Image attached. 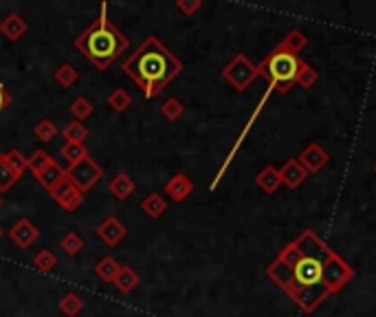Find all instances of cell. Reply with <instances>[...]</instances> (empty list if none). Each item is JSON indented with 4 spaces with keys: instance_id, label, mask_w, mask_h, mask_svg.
<instances>
[{
    "instance_id": "1",
    "label": "cell",
    "mask_w": 376,
    "mask_h": 317,
    "mask_svg": "<svg viewBox=\"0 0 376 317\" xmlns=\"http://www.w3.org/2000/svg\"><path fill=\"white\" fill-rule=\"evenodd\" d=\"M334 249L328 247L319 256H304L289 243L284 247L277 258L266 267V275L273 280L284 293H287L304 313H313L319 309L323 300L330 298V291L326 286V275H323V264Z\"/></svg>"
},
{
    "instance_id": "2",
    "label": "cell",
    "mask_w": 376,
    "mask_h": 317,
    "mask_svg": "<svg viewBox=\"0 0 376 317\" xmlns=\"http://www.w3.org/2000/svg\"><path fill=\"white\" fill-rule=\"evenodd\" d=\"M121 71L130 78L148 99L157 97L163 88L183 73V62L172 53L157 35L146 37L135 53L123 62Z\"/></svg>"
},
{
    "instance_id": "3",
    "label": "cell",
    "mask_w": 376,
    "mask_h": 317,
    "mask_svg": "<svg viewBox=\"0 0 376 317\" xmlns=\"http://www.w3.org/2000/svg\"><path fill=\"white\" fill-rule=\"evenodd\" d=\"M75 49L99 71L110 69L130 49V37L123 35L108 18V3H101L97 20L75 37Z\"/></svg>"
},
{
    "instance_id": "4",
    "label": "cell",
    "mask_w": 376,
    "mask_h": 317,
    "mask_svg": "<svg viewBox=\"0 0 376 317\" xmlns=\"http://www.w3.org/2000/svg\"><path fill=\"white\" fill-rule=\"evenodd\" d=\"M300 58L291 51L282 49L280 44L257 65V73L268 82V88H273L280 95L289 93L297 82V71H300Z\"/></svg>"
},
{
    "instance_id": "5",
    "label": "cell",
    "mask_w": 376,
    "mask_h": 317,
    "mask_svg": "<svg viewBox=\"0 0 376 317\" xmlns=\"http://www.w3.org/2000/svg\"><path fill=\"white\" fill-rule=\"evenodd\" d=\"M223 78L236 88L238 93H244L246 88H249L257 78H260V73H257V67L253 62L246 58L244 53H238L233 58L229 65L223 69Z\"/></svg>"
},
{
    "instance_id": "6",
    "label": "cell",
    "mask_w": 376,
    "mask_h": 317,
    "mask_svg": "<svg viewBox=\"0 0 376 317\" xmlns=\"http://www.w3.org/2000/svg\"><path fill=\"white\" fill-rule=\"evenodd\" d=\"M103 176V170L99 163L93 159V157H84L82 161H77L75 166H69L67 170V179L80 189L82 194H86L88 189H93Z\"/></svg>"
},
{
    "instance_id": "7",
    "label": "cell",
    "mask_w": 376,
    "mask_h": 317,
    "mask_svg": "<svg viewBox=\"0 0 376 317\" xmlns=\"http://www.w3.org/2000/svg\"><path fill=\"white\" fill-rule=\"evenodd\" d=\"M49 194L64 212H75L84 203V194L67 179V176H64V179L53 189H51Z\"/></svg>"
},
{
    "instance_id": "8",
    "label": "cell",
    "mask_w": 376,
    "mask_h": 317,
    "mask_svg": "<svg viewBox=\"0 0 376 317\" xmlns=\"http://www.w3.org/2000/svg\"><path fill=\"white\" fill-rule=\"evenodd\" d=\"M297 161H300V166L308 174H317L326 168V163L330 161V155L319 144H310L302 150V155L297 157Z\"/></svg>"
},
{
    "instance_id": "9",
    "label": "cell",
    "mask_w": 376,
    "mask_h": 317,
    "mask_svg": "<svg viewBox=\"0 0 376 317\" xmlns=\"http://www.w3.org/2000/svg\"><path fill=\"white\" fill-rule=\"evenodd\" d=\"M9 238H11V243L18 245L20 249H29L31 245H35V240L40 238V230H37L29 219H20L9 230Z\"/></svg>"
},
{
    "instance_id": "10",
    "label": "cell",
    "mask_w": 376,
    "mask_h": 317,
    "mask_svg": "<svg viewBox=\"0 0 376 317\" xmlns=\"http://www.w3.org/2000/svg\"><path fill=\"white\" fill-rule=\"evenodd\" d=\"M95 232H97V236H99L101 243H106L108 247L119 245L121 240L128 236L126 225H123L119 219H117V216H108L106 221H101Z\"/></svg>"
},
{
    "instance_id": "11",
    "label": "cell",
    "mask_w": 376,
    "mask_h": 317,
    "mask_svg": "<svg viewBox=\"0 0 376 317\" xmlns=\"http://www.w3.org/2000/svg\"><path fill=\"white\" fill-rule=\"evenodd\" d=\"M191 192H194V181L189 179L185 172L174 174L172 179L165 183V187H163V194H167V198L174 200V203H183Z\"/></svg>"
},
{
    "instance_id": "12",
    "label": "cell",
    "mask_w": 376,
    "mask_h": 317,
    "mask_svg": "<svg viewBox=\"0 0 376 317\" xmlns=\"http://www.w3.org/2000/svg\"><path fill=\"white\" fill-rule=\"evenodd\" d=\"M27 31H29V24L20 14H9L0 22V33H3L9 42H18Z\"/></svg>"
},
{
    "instance_id": "13",
    "label": "cell",
    "mask_w": 376,
    "mask_h": 317,
    "mask_svg": "<svg viewBox=\"0 0 376 317\" xmlns=\"http://www.w3.org/2000/svg\"><path fill=\"white\" fill-rule=\"evenodd\" d=\"M280 176H282V183H284V185L295 189V187H300V185L306 181L308 172L300 166V161L291 159V161H287V163H284V166L280 168Z\"/></svg>"
},
{
    "instance_id": "14",
    "label": "cell",
    "mask_w": 376,
    "mask_h": 317,
    "mask_svg": "<svg viewBox=\"0 0 376 317\" xmlns=\"http://www.w3.org/2000/svg\"><path fill=\"white\" fill-rule=\"evenodd\" d=\"M255 183H257V187L262 189V192L275 194L277 189L284 185V183H282V176H280V168H275V166H264V168L260 170V174L255 176Z\"/></svg>"
},
{
    "instance_id": "15",
    "label": "cell",
    "mask_w": 376,
    "mask_h": 317,
    "mask_svg": "<svg viewBox=\"0 0 376 317\" xmlns=\"http://www.w3.org/2000/svg\"><path fill=\"white\" fill-rule=\"evenodd\" d=\"M108 189H110V194L117 198V200H126V198H130L135 194V181H133V176H128V174H117L110 179L108 183Z\"/></svg>"
},
{
    "instance_id": "16",
    "label": "cell",
    "mask_w": 376,
    "mask_h": 317,
    "mask_svg": "<svg viewBox=\"0 0 376 317\" xmlns=\"http://www.w3.org/2000/svg\"><path fill=\"white\" fill-rule=\"evenodd\" d=\"M64 176H67V170H62V168H60V163L53 161L49 168H44L40 174H37L35 179H37V183H40L44 189H49V192H51V189H53V187L64 179Z\"/></svg>"
},
{
    "instance_id": "17",
    "label": "cell",
    "mask_w": 376,
    "mask_h": 317,
    "mask_svg": "<svg viewBox=\"0 0 376 317\" xmlns=\"http://www.w3.org/2000/svg\"><path fill=\"white\" fill-rule=\"evenodd\" d=\"M139 282H141V280H139V273H137L133 267H126V264H121V269H119V273H117L112 284L119 289L121 293H133Z\"/></svg>"
},
{
    "instance_id": "18",
    "label": "cell",
    "mask_w": 376,
    "mask_h": 317,
    "mask_svg": "<svg viewBox=\"0 0 376 317\" xmlns=\"http://www.w3.org/2000/svg\"><path fill=\"white\" fill-rule=\"evenodd\" d=\"M141 207H144V212L148 214L150 219H161L163 214L167 212V200L159 194V192H152L144 198V203H141Z\"/></svg>"
},
{
    "instance_id": "19",
    "label": "cell",
    "mask_w": 376,
    "mask_h": 317,
    "mask_svg": "<svg viewBox=\"0 0 376 317\" xmlns=\"http://www.w3.org/2000/svg\"><path fill=\"white\" fill-rule=\"evenodd\" d=\"M53 80L58 86L62 88H71L77 84V80H80V71H77L73 65H69V62H64V65H60L53 73Z\"/></svg>"
},
{
    "instance_id": "20",
    "label": "cell",
    "mask_w": 376,
    "mask_h": 317,
    "mask_svg": "<svg viewBox=\"0 0 376 317\" xmlns=\"http://www.w3.org/2000/svg\"><path fill=\"white\" fill-rule=\"evenodd\" d=\"M119 269H121V264L117 262L112 256L101 258L95 264V273H97L99 280H103V282H114V277H117V273H119Z\"/></svg>"
},
{
    "instance_id": "21",
    "label": "cell",
    "mask_w": 376,
    "mask_h": 317,
    "mask_svg": "<svg viewBox=\"0 0 376 317\" xmlns=\"http://www.w3.org/2000/svg\"><path fill=\"white\" fill-rule=\"evenodd\" d=\"M60 157L67 159L69 166H75L77 161H82L84 157H88V150L84 144H71V142H64L60 148Z\"/></svg>"
},
{
    "instance_id": "22",
    "label": "cell",
    "mask_w": 376,
    "mask_h": 317,
    "mask_svg": "<svg viewBox=\"0 0 376 317\" xmlns=\"http://www.w3.org/2000/svg\"><path fill=\"white\" fill-rule=\"evenodd\" d=\"M62 137L64 142H71V144H84L88 139V128L80 121H69L67 126L62 128Z\"/></svg>"
},
{
    "instance_id": "23",
    "label": "cell",
    "mask_w": 376,
    "mask_h": 317,
    "mask_svg": "<svg viewBox=\"0 0 376 317\" xmlns=\"http://www.w3.org/2000/svg\"><path fill=\"white\" fill-rule=\"evenodd\" d=\"M308 44V35H304L300 29H291L287 35H284V40L280 42V46L282 49H287V51H291V53H300V51L304 49Z\"/></svg>"
},
{
    "instance_id": "24",
    "label": "cell",
    "mask_w": 376,
    "mask_h": 317,
    "mask_svg": "<svg viewBox=\"0 0 376 317\" xmlns=\"http://www.w3.org/2000/svg\"><path fill=\"white\" fill-rule=\"evenodd\" d=\"M108 106L114 110V112H126L128 108L133 106V95L123 91V88H114V91L108 95Z\"/></svg>"
},
{
    "instance_id": "25",
    "label": "cell",
    "mask_w": 376,
    "mask_h": 317,
    "mask_svg": "<svg viewBox=\"0 0 376 317\" xmlns=\"http://www.w3.org/2000/svg\"><path fill=\"white\" fill-rule=\"evenodd\" d=\"M60 311H62V315H67V317H77L84 311V300L77 293H67L60 300Z\"/></svg>"
},
{
    "instance_id": "26",
    "label": "cell",
    "mask_w": 376,
    "mask_h": 317,
    "mask_svg": "<svg viewBox=\"0 0 376 317\" xmlns=\"http://www.w3.org/2000/svg\"><path fill=\"white\" fill-rule=\"evenodd\" d=\"M33 267L40 273H53V269L58 267V258L53 256V251L49 249H40L33 258Z\"/></svg>"
},
{
    "instance_id": "27",
    "label": "cell",
    "mask_w": 376,
    "mask_h": 317,
    "mask_svg": "<svg viewBox=\"0 0 376 317\" xmlns=\"http://www.w3.org/2000/svg\"><path fill=\"white\" fill-rule=\"evenodd\" d=\"M319 82V73L308 65V62H300V71H297V82L295 86H302V88H313Z\"/></svg>"
},
{
    "instance_id": "28",
    "label": "cell",
    "mask_w": 376,
    "mask_h": 317,
    "mask_svg": "<svg viewBox=\"0 0 376 317\" xmlns=\"http://www.w3.org/2000/svg\"><path fill=\"white\" fill-rule=\"evenodd\" d=\"M51 163H53V159H51L49 152H44V150H35L31 157H27V170H31L33 176H37L44 168H49Z\"/></svg>"
},
{
    "instance_id": "29",
    "label": "cell",
    "mask_w": 376,
    "mask_h": 317,
    "mask_svg": "<svg viewBox=\"0 0 376 317\" xmlns=\"http://www.w3.org/2000/svg\"><path fill=\"white\" fill-rule=\"evenodd\" d=\"M95 112V106H93V101H90L88 97H77L73 104H71V115L75 117V121H84L88 119L90 115Z\"/></svg>"
},
{
    "instance_id": "30",
    "label": "cell",
    "mask_w": 376,
    "mask_h": 317,
    "mask_svg": "<svg viewBox=\"0 0 376 317\" xmlns=\"http://www.w3.org/2000/svg\"><path fill=\"white\" fill-rule=\"evenodd\" d=\"M5 161H7L9 170L14 172L18 176V181H20V176L24 174V170H27V157H24L20 150L14 148V150L5 152Z\"/></svg>"
},
{
    "instance_id": "31",
    "label": "cell",
    "mask_w": 376,
    "mask_h": 317,
    "mask_svg": "<svg viewBox=\"0 0 376 317\" xmlns=\"http://www.w3.org/2000/svg\"><path fill=\"white\" fill-rule=\"evenodd\" d=\"M60 249L67 253V256H77V253L84 249V240L77 232H69L60 240Z\"/></svg>"
},
{
    "instance_id": "32",
    "label": "cell",
    "mask_w": 376,
    "mask_h": 317,
    "mask_svg": "<svg viewBox=\"0 0 376 317\" xmlns=\"http://www.w3.org/2000/svg\"><path fill=\"white\" fill-rule=\"evenodd\" d=\"M183 112H185V106L180 104V101L176 97H170V99H165L163 104H161V115L167 119V121H176L183 117Z\"/></svg>"
},
{
    "instance_id": "33",
    "label": "cell",
    "mask_w": 376,
    "mask_h": 317,
    "mask_svg": "<svg viewBox=\"0 0 376 317\" xmlns=\"http://www.w3.org/2000/svg\"><path fill=\"white\" fill-rule=\"evenodd\" d=\"M58 135H60L58 126L51 121V119H40V121L35 123V137L40 139V142L49 144V142H53Z\"/></svg>"
},
{
    "instance_id": "34",
    "label": "cell",
    "mask_w": 376,
    "mask_h": 317,
    "mask_svg": "<svg viewBox=\"0 0 376 317\" xmlns=\"http://www.w3.org/2000/svg\"><path fill=\"white\" fill-rule=\"evenodd\" d=\"M16 181H18V176L9 170L7 161H5V155H0V194L14 187V183H16Z\"/></svg>"
},
{
    "instance_id": "35",
    "label": "cell",
    "mask_w": 376,
    "mask_h": 317,
    "mask_svg": "<svg viewBox=\"0 0 376 317\" xmlns=\"http://www.w3.org/2000/svg\"><path fill=\"white\" fill-rule=\"evenodd\" d=\"M176 9L185 16H194L203 9V0H176Z\"/></svg>"
},
{
    "instance_id": "36",
    "label": "cell",
    "mask_w": 376,
    "mask_h": 317,
    "mask_svg": "<svg viewBox=\"0 0 376 317\" xmlns=\"http://www.w3.org/2000/svg\"><path fill=\"white\" fill-rule=\"evenodd\" d=\"M9 104H11V95L5 88V84H0V112H3Z\"/></svg>"
},
{
    "instance_id": "37",
    "label": "cell",
    "mask_w": 376,
    "mask_h": 317,
    "mask_svg": "<svg viewBox=\"0 0 376 317\" xmlns=\"http://www.w3.org/2000/svg\"><path fill=\"white\" fill-rule=\"evenodd\" d=\"M0 207H3V194H0Z\"/></svg>"
},
{
    "instance_id": "38",
    "label": "cell",
    "mask_w": 376,
    "mask_h": 317,
    "mask_svg": "<svg viewBox=\"0 0 376 317\" xmlns=\"http://www.w3.org/2000/svg\"><path fill=\"white\" fill-rule=\"evenodd\" d=\"M0 238H3V230H0Z\"/></svg>"
},
{
    "instance_id": "39",
    "label": "cell",
    "mask_w": 376,
    "mask_h": 317,
    "mask_svg": "<svg viewBox=\"0 0 376 317\" xmlns=\"http://www.w3.org/2000/svg\"><path fill=\"white\" fill-rule=\"evenodd\" d=\"M374 174H376V163H374Z\"/></svg>"
}]
</instances>
